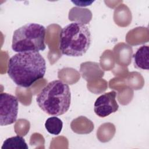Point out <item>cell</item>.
<instances>
[{
  "label": "cell",
  "instance_id": "obj_1",
  "mask_svg": "<svg viewBox=\"0 0 149 149\" xmlns=\"http://www.w3.org/2000/svg\"><path fill=\"white\" fill-rule=\"evenodd\" d=\"M46 63L39 52H19L12 56L8 63V74L18 86L27 88L43 78Z\"/></svg>",
  "mask_w": 149,
  "mask_h": 149
},
{
  "label": "cell",
  "instance_id": "obj_2",
  "mask_svg": "<svg viewBox=\"0 0 149 149\" xmlns=\"http://www.w3.org/2000/svg\"><path fill=\"white\" fill-rule=\"evenodd\" d=\"M36 101L38 107L49 115L59 116L70 108L71 93L69 86L60 80L48 83L38 94Z\"/></svg>",
  "mask_w": 149,
  "mask_h": 149
},
{
  "label": "cell",
  "instance_id": "obj_3",
  "mask_svg": "<svg viewBox=\"0 0 149 149\" xmlns=\"http://www.w3.org/2000/svg\"><path fill=\"white\" fill-rule=\"evenodd\" d=\"M91 36L85 24L74 22L62 29L59 34V49L61 53L69 56H81L88 49Z\"/></svg>",
  "mask_w": 149,
  "mask_h": 149
},
{
  "label": "cell",
  "instance_id": "obj_4",
  "mask_svg": "<svg viewBox=\"0 0 149 149\" xmlns=\"http://www.w3.org/2000/svg\"><path fill=\"white\" fill-rule=\"evenodd\" d=\"M45 27L35 23H27L14 31L12 48L16 52H38L45 49Z\"/></svg>",
  "mask_w": 149,
  "mask_h": 149
},
{
  "label": "cell",
  "instance_id": "obj_5",
  "mask_svg": "<svg viewBox=\"0 0 149 149\" xmlns=\"http://www.w3.org/2000/svg\"><path fill=\"white\" fill-rule=\"evenodd\" d=\"M17 98L10 94H0V125L6 126L16 121L18 113Z\"/></svg>",
  "mask_w": 149,
  "mask_h": 149
},
{
  "label": "cell",
  "instance_id": "obj_6",
  "mask_svg": "<svg viewBox=\"0 0 149 149\" xmlns=\"http://www.w3.org/2000/svg\"><path fill=\"white\" fill-rule=\"evenodd\" d=\"M116 97V93L115 91L105 93L98 97L94 105L95 114L99 117L105 118L116 112L119 109V105Z\"/></svg>",
  "mask_w": 149,
  "mask_h": 149
},
{
  "label": "cell",
  "instance_id": "obj_7",
  "mask_svg": "<svg viewBox=\"0 0 149 149\" xmlns=\"http://www.w3.org/2000/svg\"><path fill=\"white\" fill-rule=\"evenodd\" d=\"M149 48L148 45H142L133 55L134 63L136 68L143 70H148L149 69Z\"/></svg>",
  "mask_w": 149,
  "mask_h": 149
},
{
  "label": "cell",
  "instance_id": "obj_8",
  "mask_svg": "<svg viewBox=\"0 0 149 149\" xmlns=\"http://www.w3.org/2000/svg\"><path fill=\"white\" fill-rule=\"evenodd\" d=\"M2 149H28L29 147L24 138L20 136H15L6 139L2 144Z\"/></svg>",
  "mask_w": 149,
  "mask_h": 149
},
{
  "label": "cell",
  "instance_id": "obj_9",
  "mask_svg": "<svg viewBox=\"0 0 149 149\" xmlns=\"http://www.w3.org/2000/svg\"><path fill=\"white\" fill-rule=\"evenodd\" d=\"M63 127V122L56 116L48 118L45 122V127L47 132L51 134L58 135Z\"/></svg>",
  "mask_w": 149,
  "mask_h": 149
}]
</instances>
